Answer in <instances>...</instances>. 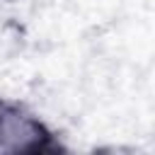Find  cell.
<instances>
[{
	"mask_svg": "<svg viewBox=\"0 0 155 155\" xmlns=\"http://www.w3.org/2000/svg\"><path fill=\"white\" fill-rule=\"evenodd\" d=\"M58 133L36 116L27 104L0 97V153L12 155H48L63 153Z\"/></svg>",
	"mask_w": 155,
	"mask_h": 155,
	"instance_id": "cell-1",
	"label": "cell"
}]
</instances>
